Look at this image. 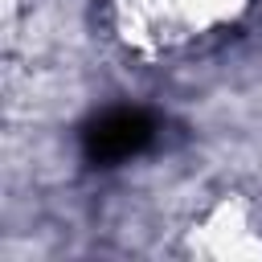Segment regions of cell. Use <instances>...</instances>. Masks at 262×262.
<instances>
[{"label": "cell", "mask_w": 262, "mask_h": 262, "mask_svg": "<svg viewBox=\"0 0 262 262\" xmlns=\"http://www.w3.org/2000/svg\"><path fill=\"white\" fill-rule=\"evenodd\" d=\"M156 135V123L139 106H111L98 119L86 123L82 131V151L90 164H123L139 156Z\"/></svg>", "instance_id": "1"}]
</instances>
